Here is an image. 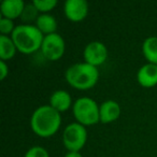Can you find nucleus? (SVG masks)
<instances>
[{
	"label": "nucleus",
	"mask_w": 157,
	"mask_h": 157,
	"mask_svg": "<svg viewBox=\"0 0 157 157\" xmlns=\"http://www.w3.org/2000/svg\"><path fill=\"white\" fill-rule=\"evenodd\" d=\"M61 125V116L50 105H41L33 113L30 127L36 135L48 138L55 135Z\"/></svg>",
	"instance_id": "nucleus-1"
},
{
	"label": "nucleus",
	"mask_w": 157,
	"mask_h": 157,
	"mask_svg": "<svg viewBox=\"0 0 157 157\" xmlns=\"http://www.w3.org/2000/svg\"><path fill=\"white\" fill-rule=\"evenodd\" d=\"M66 81L73 88L86 90L93 88L99 80L97 67L87 63H78L70 66L65 73Z\"/></svg>",
	"instance_id": "nucleus-2"
},
{
	"label": "nucleus",
	"mask_w": 157,
	"mask_h": 157,
	"mask_svg": "<svg viewBox=\"0 0 157 157\" xmlns=\"http://www.w3.org/2000/svg\"><path fill=\"white\" fill-rule=\"evenodd\" d=\"M11 38L18 52L33 54L41 48L44 36L35 25L23 24L15 27Z\"/></svg>",
	"instance_id": "nucleus-3"
},
{
	"label": "nucleus",
	"mask_w": 157,
	"mask_h": 157,
	"mask_svg": "<svg viewBox=\"0 0 157 157\" xmlns=\"http://www.w3.org/2000/svg\"><path fill=\"white\" fill-rule=\"evenodd\" d=\"M72 111L78 123L83 126H90L100 122L98 105L90 97H81L75 100Z\"/></svg>",
	"instance_id": "nucleus-4"
},
{
	"label": "nucleus",
	"mask_w": 157,
	"mask_h": 157,
	"mask_svg": "<svg viewBox=\"0 0 157 157\" xmlns=\"http://www.w3.org/2000/svg\"><path fill=\"white\" fill-rule=\"evenodd\" d=\"M87 141V131L85 126L80 123H71L65 128L63 142L68 152H80Z\"/></svg>",
	"instance_id": "nucleus-5"
},
{
	"label": "nucleus",
	"mask_w": 157,
	"mask_h": 157,
	"mask_svg": "<svg viewBox=\"0 0 157 157\" xmlns=\"http://www.w3.org/2000/svg\"><path fill=\"white\" fill-rule=\"evenodd\" d=\"M65 40L59 33H54L44 36L41 45V52L43 56L48 60H58L65 53Z\"/></svg>",
	"instance_id": "nucleus-6"
},
{
	"label": "nucleus",
	"mask_w": 157,
	"mask_h": 157,
	"mask_svg": "<svg viewBox=\"0 0 157 157\" xmlns=\"http://www.w3.org/2000/svg\"><path fill=\"white\" fill-rule=\"evenodd\" d=\"M83 56L85 63L97 67V66L102 65L107 60L108 50L102 42L93 41L90 42L85 46L83 52Z\"/></svg>",
	"instance_id": "nucleus-7"
},
{
	"label": "nucleus",
	"mask_w": 157,
	"mask_h": 157,
	"mask_svg": "<svg viewBox=\"0 0 157 157\" xmlns=\"http://www.w3.org/2000/svg\"><path fill=\"white\" fill-rule=\"evenodd\" d=\"M66 17L72 22H81L88 14V3L85 0H67L63 6Z\"/></svg>",
	"instance_id": "nucleus-8"
},
{
	"label": "nucleus",
	"mask_w": 157,
	"mask_h": 157,
	"mask_svg": "<svg viewBox=\"0 0 157 157\" xmlns=\"http://www.w3.org/2000/svg\"><path fill=\"white\" fill-rule=\"evenodd\" d=\"M138 82L141 86L146 88L157 85V65L154 63H145L143 65L137 73Z\"/></svg>",
	"instance_id": "nucleus-9"
},
{
	"label": "nucleus",
	"mask_w": 157,
	"mask_h": 157,
	"mask_svg": "<svg viewBox=\"0 0 157 157\" xmlns=\"http://www.w3.org/2000/svg\"><path fill=\"white\" fill-rule=\"evenodd\" d=\"M100 122L109 124L116 121L121 115V105L115 100H105L99 107Z\"/></svg>",
	"instance_id": "nucleus-10"
},
{
	"label": "nucleus",
	"mask_w": 157,
	"mask_h": 157,
	"mask_svg": "<svg viewBox=\"0 0 157 157\" xmlns=\"http://www.w3.org/2000/svg\"><path fill=\"white\" fill-rule=\"evenodd\" d=\"M25 6L23 0H5L1 2V14L3 17L13 21L22 15Z\"/></svg>",
	"instance_id": "nucleus-11"
},
{
	"label": "nucleus",
	"mask_w": 157,
	"mask_h": 157,
	"mask_svg": "<svg viewBox=\"0 0 157 157\" xmlns=\"http://www.w3.org/2000/svg\"><path fill=\"white\" fill-rule=\"evenodd\" d=\"M71 96L69 95V93L63 90H58L51 95L50 105L54 108L56 111H58L59 113L67 111L71 107Z\"/></svg>",
	"instance_id": "nucleus-12"
},
{
	"label": "nucleus",
	"mask_w": 157,
	"mask_h": 157,
	"mask_svg": "<svg viewBox=\"0 0 157 157\" xmlns=\"http://www.w3.org/2000/svg\"><path fill=\"white\" fill-rule=\"evenodd\" d=\"M36 26L39 28V30L44 35H51V33H56L57 29V21L53 15L48 13H42L39 15Z\"/></svg>",
	"instance_id": "nucleus-13"
},
{
	"label": "nucleus",
	"mask_w": 157,
	"mask_h": 157,
	"mask_svg": "<svg viewBox=\"0 0 157 157\" xmlns=\"http://www.w3.org/2000/svg\"><path fill=\"white\" fill-rule=\"evenodd\" d=\"M16 48L13 40L9 36H0V58L1 60H9L15 55Z\"/></svg>",
	"instance_id": "nucleus-14"
},
{
	"label": "nucleus",
	"mask_w": 157,
	"mask_h": 157,
	"mask_svg": "<svg viewBox=\"0 0 157 157\" xmlns=\"http://www.w3.org/2000/svg\"><path fill=\"white\" fill-rule=\"evenodd\" d=\"M142 53L150 63L157 65V37H148L142 44Z\"/></svg>",
	"instance_id": "nucleus-15"
},
{
	"label": "nucleus",
	"mask_w": 157,
	"mask_h": 157,
	"mask_svg": "<svg viewBox=\"0 0 157 157\" xmlns=\"http://www.w3.org/2000/svg\"><path fill=\"white\" fill-rule=\"evenodd\" d=\"M39 11L36 8V6L33 3H28V5L25 6L24 10H23V13L21 15L22 17V21L25 22L26 24H29L31 22H37L38 17H39Z\"/></svg>",
	"instance_id": "nucleus-16"
},
{
	"label": "nucleus",
	"mask_w": 157,
	"mask_h": 157,
	"mask_svg": "<svg viewBox=\"0 0 157 157\" xmlns=\"http://www.w3.org/2000/svg\"><path fill=\"white\" fill-rule=\"evenodd\" d=\"M33 3L36 6L39 12L46 13L56 7L57 0H33Z\"/></svg>",
	"instance_id": "nucleus-17"
},
{
	"label": "nucleus",
	"mask_w": 157,
	"mask_h": 157,
	"mask_svg": "<svg viewBox=\"0 0 157 157\" xmlns=\"http://www.w3.org/2000/svg\"><path fill=\"white\" fill-rule=\"evenodd\" d=\"M14 29V23L12 20H9L7 17H1L0 20V33L3 36H8L9 33H13Z\"/></svg>",
	"instance_id": "nucleus-18"
},
{
	"label": "nucleus",
	"mask_w": 157,
	"mask_h": 157,
	"mask_svg": "<svg viewBox=\"0 0 157 157\" xmlns=\"http://www.w3.org/2000/svg\"><path fill=\"white\" fill-rule=\"evenodd\" d=\"M24 157H50V155L45 148H43L42 146L36 145L29 148Z\"/></svg>",
	"instance_id": "nucleus-19"
},
{
	"label": "nucleus",
	"mask_w": 157,
	"mask_h": 157,
	"mask_svg": "<svg viewBox=\"0 0 157 157\" xmlns=\"http://www.w3.org/2000/svg\"><path fill=\"white\" fill-rule=\"evenodd\" d=\"M0 71H1V80H5L9 74V67L5 60H0Z\"/></svg>",
	"instance_id": "nucleus-20"
},
{
	"label": "nucleus",
	"mask_w": 157,
	"mask_h": 157,
	"mask_svg": "<svg viewBox=\"0 0 157 157\" xmlns=\"http://www.w3.org/2000/svg\"><path fill=\"white\" fill-rule=\"evenodd\" d=\"M65 157H83L80 152H67Z\"/></svg>",
	"instance_id": "nucleus-21"
}]
</instances>
